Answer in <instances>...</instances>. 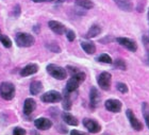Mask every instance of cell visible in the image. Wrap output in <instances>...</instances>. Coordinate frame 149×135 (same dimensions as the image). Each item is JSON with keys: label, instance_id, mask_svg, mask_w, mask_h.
Masks as SVG:
<instances>
[{"label": "cell", "instance_id": "cell-29", "mask_svg": "<svg viewBox=\"0 0 149 135\" xmlns=\"http://www.w3.org/2000/svg\"><path fill=\"white\" fill-rule=\"evenodd\" d=\"M66 37H67V40L68 42H74V38H76V34L72 30H66Z\"/></svg>", "mask_w": 149, "mask_h": 135}, {"label": "cell", "instance_id": "cell-11", "mask_svg": "<svg viewBox=\"0 0 149 135\" xmlns=\"http://www.w3.org/2000/svg\"><path fill=\"white\" fill-rule=\"evenodd\" d=\"M126 114H127V117H128V119H129V122H130L131 127H132L135 131H142V130H143V125H142V122H141L140 120L137 119L133 112L131 110H127Z\"/></svg>", "mask_w": 149, "mask_h": 135}, {"label": "cell", "instance_id": "cell-23", "mask_svg": "<svg viewBox=\"0 0 149 135\" xmlns=\"http://www.w3.org/2000/svg\"><path fill=\"white\" fill-rule=\"evenodd\" d=\"M0 42L3 45V47H6V48H11L12 47V40L2 33L0 34Z\"/></svg>", "mask_w": 149, "mask_h": 135}, {"label": "cell", "instance_id": "cell-1", "mask_svg": "<svg viewBox=\"0 0 149 135\" xmlns=\"http://www.w3.org/2000/svg\"><path fill=\"white\" fill-rule=\"evenodd\" d=\"M85 78H86V74H84L83 71H78V72H76L74 74H72V78L67 81L66 89L70 93L77 90L81 83L84 82Z\"/></svg>", "mask_w": 149, "mask_h": 135}, {"label": "cell", "instance_id": "cell-27", "mask_svg": "<svg viewBox=\"0 0 149 135\" xmlns=\"http://www.w3.org/2000/svg\"><path fill=\"white\" fill-rule=\"evenodd\" d=\"M114 67L116 69H120V70H126V68H127V65L125 63L124 60H121V58H117L116 61H114Z\"/></svg>", "mask_w": 149, "mask_h": 135}, {"label": "cell", "instance_id": "cell-12", "mask_svg": "<svg viewBox=\"0 0 149 135\" xmlns=\"http://www.w3.org/2000/svg\"><path fill=\"white\" fill-rule=\"evenodd\" d=\"M48 26L51 30L54 32V33L59 34V35H62L63 33L66 32V27L63 24H61L60 22H56V20H50L48 22Z\"/></svg>", "mask_w": 149, "mask_h": 135}, {"label": "cell", "instance_id": "cell-33", "mask_svg": "<svg viewBox=\"0 0 149 135\" xmlns=\"http://www.w3.org/2000/svg\"><path fill=\"white\" fill-rule=\"evenodd\" d=\"M70 134H84L83 132H81V131H77V130H72V132H70Z\"/></svg>", "mask_w": 149, "mask_h": 135}, {"label": "cell", "instance_id": "cell-13", "mask_svg": "<svg viewBox=\"0 0 149 135\" xmlns=\"http://www.w3.org/2000/svg\"><path fill=\"white\" fill-rule=\"evenodd\" d=\"M36 109V102L34 99L27 98L24 102V114L25 115H31Z\"/></svg>", "mask_w": 149, "mask_h": 135}, {"label": "cell", "instance_id": "cell-3", "mask_svg": "<svg viewBox=\"0 0 149 135\" xmlns=\"http://www.w3.org/2000/svg\"><path fill=\"white\" fill-rule=\"evenodd\" d=\"M46 70L51 77L56 80H64L67 77V71L65 68L61 67L56 64H49L46 67Z\"/></svg>", "mask_w": 149, "mask_h": 135}, {"label": "cell", "instance_id": "cell-24", "mask_svg": "<svg viewBox=\"0 0 149 135\" xmlns=\"http://www.w3.org/2000/svg\"><path fill=\"white\" fill-rule=\"evenodd\" d=\"M97 61L100 62V63H103V64H112V58L109 54H106V53H102L100 54L98 58H97Z\"/></svg>", "mask_w": 149, "mask_h": 135}, {"label": "cell", "instance_id": "cell-18", "mask_svg": "<svg viewBox=\"0 0 149 135\" xmlns=\"http://www.w3.org/2000/svg\"><path fill=\"white\" fill-rule=\"evenodd\" d=\"M62 119H63V121H64L65 123H67L68 126L76 127L79 125V121H78L77 118H76L74 115H72L70 113H68V112H64V113H62Z\"/></svg>", "mask_w": 149, "mask_h": 135}, {"label": "cell", "instance_id": "cell-17", "mask_svg": "<svg viewBox=\"0 0 149 135\" xmlns=\"http://www.w3.org/2000/svg\"><path fill=\"white\" fill-rule=\"evenodd\" d=\"M116 6L125 12H130L133 9V3L131 0H113Z\"/></svg>", "mask_w": 149, "mask_h": 135}, {"label": "cell", "instance_id": "cell-8", "mask_svg": "<svg viewBox=\"0 0 149 135\" xmlns=\"http://www.w3.org/2000/svg\"><path fill=\"white\" fill-rule=\"evenodd\" d=\"M34 126L37 130L46 131V130L50 129L52 127V121L49 118H46V117H40V118L34 120Z\"/></svg>", "mask_w": 149, "mask_h": 135}, {"label": "cell", "instance_id": "cell-4", "mask_svg": "<svg viewBox=\"0 0 149 135\" xmlns=\"http://www.w3.org/2000/svg\"><path fill=\"white\" fill-rule=\"evenodd\" d=\"M15 42L18 47L26 48V47H31L34 44L35 40L33 35H31V34L25 33V32H19V33L16 34Z\"/></svg>", "mask_w": 149, "mask_h": 135}, {"label": "cell", "instance_id": "cell-36", "mask_svg": "<svg viewBox=\"0 0 149 135\" xmlns=\"http://www.w3.org/2000/svg\"><path fill=\"white\" fill-rule=\"evenodd\" d=\"M148 20H149V9H148Z\"/></svg>", "mask_w": 149, "mask_h": 135}, {"label": "cell", "instance_id": "cell-28", "mask_svg": "<svg viewBox=\"0 0 149 135\" xmlns=\"http://www.w3.org/2000/svg\"><path fill=\"white\" fill-rule=\"evenodd\" d=\"M116 87H117L118 92L121 93V94H127L128 93V86L123 82H118L116 84Z\"/></svg>", "mask_w": 149, "mask_h": 135}, {"label": "cell", "instance_id": "cell-16", "mask_svg": "<svg viewBox=\"0 0 149 135\" xmlns=\"http://www.w3.org/2000/svg\"><path fill=\"white\" fill-rule=\"evenodd\" d=\"M90 102L92 108H96L100 102V94L96 87H92L90 92Z\"/></svg>", "mask_w": 149, "mask_h": 135}, {"label": "cell", "instance_id": "cell-9", "mask_svg": "<svg viewBox=\"0 0 149 135\" xmlns=\"http://www.w3.org/2000/svg\"><path fill=\"white\" fill-rule=\"evenodd\" d=\"M83 126L85 127V129L90 133H98L101 130V126L97 122L96 120L90 119V118H85L83 119Z\"/></svg>", "mask_w": 149, "mask_h": 135}, {"label": "cell", "instance_id": "cell-32", "mask_svg": "<svg viewBox=\"0 0 149 135\" xmlns=\"http://www.w3.org/2000/svg\"><path fill=\"white\" fill-rule=\"evenodd\" d=\"M33 2L40 3V2H51V1H56V0H32Z\"/></svg>", "mask_w": 149, "mask_h": 135}, {"label": "cell", "instance_id": "cell-25", "mask_svg": "<svg viewBox=\"0 0 149 135\" xmlns=\"http://www.w3.org/2000/svg\"><path fill=\"white\" fill-rule=\"evenodd\" d=\"M142 110H143V116H144V118H145L146 125H147V127H148V129H149V106H148V104H147L146 102H145V103H143V108H142Z\"/></svg>", "mask_w": 149, "mask_h": 135}, {"label": "cell", "instance_id": "cell-6", "mask_svg": "<svg viewBox=\"0 0 149 135\" xmlns=\"http://www.w3.org/2000/svg\"><path fill=\"white\" fill-rule=\"evenodd\" d=\"M97 82L98 85L100 86V88L103 90H109L111 87V82H112V76L108 71H103L98 76L97 78Z\"/></svg>", "mask_w": 149, "mask_h": 135}, {"label": "cell", "instance_id": "cell-7", "mask_svg": "<svg viewBox=\"0 0 149 135\" xmlns=\"http://www.w3.org/2000/svg\"><path fill=\"white\" fill-rule=\"evenodd\" d=\"M116 40L120 46L125 47L126 49H128L131 52H135L137 50V44L134 40L128 38V37H117Z\"/></svg>", "mask_w": 149, "mask_h": 135}, {"label": "cell", "instance_id": "cell-21", "mask_svg": "<svg viewBox=\"0 0 149 135\" xmlns=\"http://www.w3.org/2000/svg\"><path fill=\"white\" fill-rule=\"evenodd\" d=\"M100 33H101V28L98 25H93L88 29L85 36H86L87 38H93V37H96L97 35H99Z\"/></svg>", "mask_w": 149, "mask_h": 135}, {"label": "cell", "instance_id": "cell-19", "mask_svg": "<svg viewBox=\"0 0 149 135\" xmlns=\"http://www.w3.org/2000/svg\"><path fill=\"white\" fill-rule=\"evenodd\" d=\"M81 47L87 54H94L96 51V46L93 42H81Z\"/></svg>", "mask_w": 149, "mask_h": 135}, {"label": "cell", "instance_id": "cell-5", "mask_svg": "<svg viewBox=\"0 0 149 135\" xmlns=\"http://www.w3.org/2000/svg\"><path fill=\"white\" fill-rule=\"evenodd\" d=\"M40 100L45 103H56L62 101V94L56 90H49L40 97Z\"/></svg>", "mask_w": 149, "mask_h": 135}, {"label": "cell", "instance_id": "cell-10", "mask_svg": "<svg viewBox=\"0 0 149 135\" xmlns=\"http://www.w3.org/2000/svg\"><path fill=\"white\" fill-rule=\"evenodd\" d=\"M104 106L109 112H112V113H119L121 110V102L117 99H109L107 100L106 103H104Z\"/></svg>", "mask_w": 149, "mask_h": 135}, {"label": "cell", "instance_id": "cell-34", "mask_svg": "<svg viewBox=\"0 0 149 135\" xmlns=\"http://www.w3.org/2000/svg\"><path fill=\"white\" fill-rule=\"evenodd\" d=\"M146 38H147V42H148V43H149V32H148V35H147Z\"/></svg>", "mask_w": 149, "mask_h": 135}, {"label": "cell", "instance_id": "cell-22", "mask_svg": "<svg viewBox=\"0 0 149 135\" xmlns=\"http://www.w3.org/2000/svg\"><path fill=\"white\" fill-rule=\"evenodd\" d=\"M74 3H76V6L83 8L85 10H90L92 8H94V3L91 0H76Z\"/></svg>", "mask_w": 149, "mask_h": 135}, {"label": "cell", "instance_id": "cell-20", "mask_svg": "<svg viewBox=\"0 0 149 135\" xmlns=\"http://www.w3.org/2000/svg\"><path fill=\"white\" fill-rule=\"evenodd\" d=\"M43 89V84L40 81H33L30 84V93L31 95H38Z\"/></svg>", "mask_w": 149, "mask_h": 135}, {"label": "cell", "instance_id": "cell-2", "mask_svg": "<svg viewBox=\"0 0 149 135\" xmlns=\"http://www.w3.org/2000/svg\"><path fill=\"white\" fill-rule=\"evenodd\" d=\"M0 97L6 101L15 97V86L11 82H2L0 84Z\"/></svg>", "mask_w": 149, "mask_h": 135}, {"label": "cell", "instance_id": "cell-15", "mask_svg": "<svg viewBox=\"0 0 149 135\" xmlns=\"http://www.w3.org/2000/svg\"><path fill=\"white\" fill-rule=\"evenodd\" d=\"M37 71H38V65L29 64L20 70V76H22V77H29V76H32V74H36Z\"/></svg>", "mask_w": 149, "mask_h": 135}, {"label": "cell", "instance_id": "cell-31", "mask_svg": "<svg viewBox=\"0 0 149 135\" xmlns=\"http://www.w3.org/2000/svg\"><path fill=\"white\" fill-rule=\"evenodd\" d=\"M12 15L14 16V17H18V16L20 15V6H15V8L13 9Z\"/></svg>", "mask_w": 149, "mask_h": 135}, {"label": "cell", "instance_id": "cell-30", "mask_svg": "<svg viewBox=\"0 0 149 135\" xmlns=\"http://www.w3.org/2000/svg\"><path fill=\"white\" fill-rule=\"evenodd\" d=\"M26 130L22 129V128H15L13 130V134L14 135H25L26 134Z\"/></svg>", "mask_w": 149, "mask_h": 135}, {"label": "cell", "instance_id": "cell-37", "mask_svg": "<svg viewBox=\"0 0 149 135\" xmlns=\"http://www.w3.org/2000/svg\"><path fill=\"white\" fill-rule=\"evenodd\" d=\"M0 34H1V30H0Z\"/></svg>", "mask_w": 149, "mask_h": 135}, {"label": "cell", "instance_id": "cell-35", "mask_svg": "<svg viewBox=\"0 0 149 135\" xmlns=\"http://www.w3.org/2000/svg\"><path fill=\"white\" fill-rule=\"evenodd\" d=\"M147 61H148V64H149V52H148V58H147Z\"/></svg>", "mask_w": 149, "mask_h": 135}, {"label": "cell", "instance_id": "cell-26", "mask_svg": "<svg viewBox=\"0 0 149 135\" xmlns=\"http://www.w3.org/2000/svg\"><path fill=\"white\" fill-rule=\"evenodd\" d=\"M46 47H47V49L50 50L51 52H54V53H60V52H61V48H60V46L56 43L47 44Z\"/></svg>", "mask_w": 149, "mask_h": 135}, {"label": "cell", "instance_id": "cell-14", "mask_svg": "<svg viewBox=\"0 0 149 135\" xmlns=\"http://www.w3.org/2000/svg\"><path fill=\"white\" fill-rule=\"evenodd\" d=\"M70 94L72 93L68 92L67 89L65 88V90L63 92L62 95V106L65 111H70L72 106V98H70Z\"/></svg>", "mask_w": 149, "mask_h": 135}]
</instances>
